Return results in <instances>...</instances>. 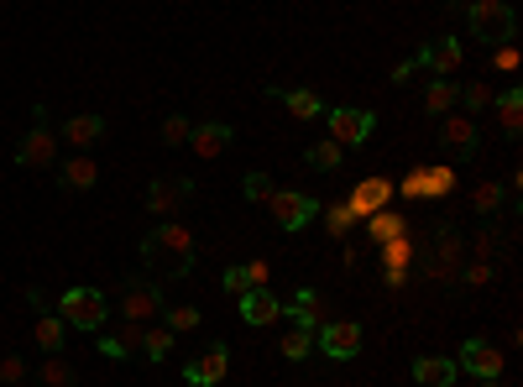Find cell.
<instances>
[{
	"label": "cell",
	"mask_w": 523,
	"mask_h": 387,
	"mask_svg": "<svg viewBox=\"0 0 523 387\" xmlns=\"http://www.w3.org/2000/svg\"><path fill=\"white\" fill-rule=\"evenodd\" d=\"M32 340L42 346V356H58L68 346V325L58 320V309H37V320H32Z\"/></svg>",
	"instance_id": "cell-21"
},
{
	"label": "cell",
	"mask_w": 523,
	"mask_h": 387,
	"mask_svg": "<svg viewBox=\"0 0 523 387\" xmlns=\"http://www.w3.org/2000/svg\"><path fill=\"white\" fill-rule=\"evenodd\" d=\"M461 372H471L476 382H487V377H503V351L492 346V340H482V335H471L466 346H461V361H456Z\"/></svg>",
	"instance_id": "cell-12"
},
{
	"label": "cell",
	"mask_w": 523,
	"mask_h": 387,
	"mask_svg": "<svg viewBox=\"0 0 523 387\" xmlns=\"http://www.w3.org/2000/svg\"><path fill=\"white\" fill-rule=\"evenodd\" d=\"M231 126L225 121H199V126H189V147L199 152V157H220L225 147H231Z\"/></svg>",
	"instance_id": "cell-20"
},
{
	"label": "cell",
	"mask_w": 523,
	"mask_h": 387,
	"mask_svg": "<svg viewBox=\"0 0 523 387\" xmlns=\"http://www.w3.org/2000/svg\"><path fill=\"white\" fill-rule=\"evenodd\" d=\"M325 121H330V136L340 147H361V142H372V131H377V116L372 110H356V105L325 110Z\"/></svg>",
	"instance_id": "cell-9"
},
{
	"label": "cell",
	"mask_w": 523,
	"mask_h": 387,
	"mask_svg": "<svg viewBox=\"0 0 523 387\" xmlns=\"http://www.w3.org/2000/svg\"><path fill=\"white\" fill-rule=\"evenodd\" d=\"M173 346H178V335H173L168 325H147V335H142V356H147V361H168Z\"/></svg>",
	"instance_id": "cell-29"
},
{
	"label": "cell",
	"mask_w": 523,
	"mask_h": 387,
	"mask_svg": "<svg viewBox=\"0 0 523 387\" xmlns=\"http://www.w3.org/2000/svg\"><path fill=\"white\" fill-rule=\"evenodd\" d=\"M283 320H293L299 330H320V325H325V304H320V293L304 288L299 299H293V304L283 309Z\"/></svg>",
	"instance_id": "cell-24"
},
{
	"label": "cell",
	"mask_w": 523,
	"mask_h": 387,
	"mask_svg": "<svg viewBox=\"0 0 523 387\" xmlns=\"http://www.w3.org/2000/svg\"><path fill=\"white\" fill-rule=\"evenodd\" d=\"M189 126H194L189 116H168L163 121V147H184L189 142Z\"/></svg>",
	"instance_id": "cell-37"
},
{
	"label": "cell",
	"mask_w": 523,
	"mask_h": 387,
	"mask_svg": "<svg viewBox=\"0 0 523 387\" xmlns=\"http://www.w3.org/2000/svg\"><path fill=\"white\" fill-rule=\"evenodd\" d=\"M272 100H283V110L293 121H314V116H325V100L314 95V89H272Z\"/></svg>",
	"instance_id": "cell-23"
},
{
	"label": "cell",
	"mask_w": 523,
	"mask_h": 387,
	"mask_svg": "<svg viewBox=\"0 0 523 387\" xmlns=\"http://www.w3.org/2000/svg\"><path fill=\"white\" fill-rule=\"evenodd\" d=\"M142 335H147V325L121 320L116 335H100V351H105L110 361H131V356H142Z\"/></svg>",
	"instance_id": "cell-19"
},
{
	"label": "cell",
	"mask_w": 523,
	"mask_h": 387,
	"mask_svg": "<svg viewBox=\"0 0 523 387\" xmlns=\"http://www.w3.org/2000/svg\"><path fill=\"white\" fill-rule=\"evenodd\" d=\"M456 95H461V84L429 79V89H424V110H429V116H450V110H456Z\"/></svg>",
	"instance_id": "cell-27"
},
{
	"label": "cell",
	"mask_w": 523,
	"mask_h": 387,
	"mask_svg": "<svg viewBox=\"0 0 523 387\" xmlns=\"http://www.w3.org/2000/svg\"><path fill=\"white\" fill-rule=\"evenodd\" d=\"M241 189H246V199H252V204H267V194L278 189V184H272L267 173H246V184H241Z\"/></svg>",
	"instance_id": "cell-39"
},
{
	"label": "cell",
	"mask_w": 523,
	"mask_h": 387,
	"mask_svg": "<svg viewBox=\"0 0 523 387\" xmlns=\"http://www.w3.org/2000/svg\"><path fill=\"white\" fill-rule=\"evenodd\" d=\"M419 178H424V199H445L450 189H456V168H450V163L419 168Z\"/></svg>",
	"instance_id": "cell-31"
},
{
	"label": "cell",
	"mask_w": 523,
	"mask_h": 387,
	"mask_svg": "<svg viewBox=\"0 0 523 387\" xmlns=\"http://www.w3.org/2000/svg\"><path fill=\"white\" fill-rule=\"evenodd\" d=\"M367 236L372 241H393V236H403V220L398 215H367Z\"/></svg>",
	"instance_id": "cell-35"
},
{
	"label": "cell",
	"mask_w": 523,
	"mask_h": 387,
	"mask_svg": "<svg viewBox=\"0 0 523 387\" xmlns=\"http://www.w3.org/2000/svg\"><path fill=\"white\" fill-rule=\"evenodd\" d=\"M440 152H450L456 163L482 152V126H476V116H440Z\"/></svg>",
	"instance_id": "cell-10"
},
{
	"label": "cell",
	"mask_w": 523,
	"mask_h": 387,
	"mask_svg": "<svg viewBox=\"0 0 523 387\" xmlns=\"http://www.w3.org/2000/svg\"><path fill=\"white\" fill-rule=\"evenodd\" d=\"M116 304H121V320H131V325H152V320H163V309H168L157 278H126L116 288Z\"/></svg>",
	"instance_id": "cell-6"
},
{
	"label": "cell",
	"mask_w": 523,
	"mask_h": 387,
	"mask_svg": "<svg viewBox=\"0 0 523 387\" xmlns=\"http://www.w3.org/2000/svg\"><path fill=\"white\" fill-rule=\"evenodd\" d=\"M142 262H147V272H157V283H184L199 262L194 231L178 220H157V231L142 236Z\"/></svg>",
	"instance_id": "cell-1"
},
{
	"label": "cell",
	"mask_w": 523,
	"mask_h": 387,
	"mask_svg": "<svg viewBox=\"0 0 523 387\" xmlns=\"http://www.w3.org/2000/svg\"><path fill=\"white\" fill-rule=\"evenodd\" d=\"M37 387H79L74 361H68L63 351H58V356H48V361H37Z\"/></svg>",
	"instance_id": "cell-26"
},
{
	"label": "cell",
	"mask_w": 523,
	"mask_h": 387,
	"mask_svg": "<svg viewBox=\"0 0 523 387\" xmlns=\"http://www.w3.org/2000/svg\"><path fill=\"white\" fill-rule=\"evenodd\" d=\"M403 194H414V199H424V178H419V168L403 178Z\"/></svg>",
	"instance_id": "cell-47"
},
{
	"label": "cell",
	"mask_w": 523,
	"mask_h": 387,
	"mask_svg": "<svg viewBox=\"0 0 523 387\" xmlns=\"http://www.w3.org/2000/svg\"><path fill=\"white\" fill-rule=\"evenodd\" d=\"M325 225H330V236H351L356 215L346 210V204H330V210H325Z\"/></svg>",
	"instance_id": "cell-38"
},
{
	"label": "cell",
	"mask_w": 523,
	"mask_h": 387,
	"mask_svg": "<svg viewBox=\"0 0 523 387\" xmlns=\"http://www.w3.org/2000/svg\"><path fill=\"white\" fill-rule=\"evenodd\" d=\"M414 382L419 387H456L461 382V367L450 356H419L414 361Z\"/></svg>",
	"instance_id": "cell-22"
},
{
	"label": "cell",
	"mask_w": 523,
	"mask_h": 387,
	"mask_svg": "<svg viewBox=\"0 0 523 387\" xmlns=\"http://www.w3.org/2000/svg\"><path fill=\"white\" fill-rule=\"evenodd\" d=\"M241 320L246 325H272V320H283V299H278V293H272V288H246L241 293Z\"/></svg>",
	"instance_id": "cell-18"
},
{
	"label": "cell",
	"mask_w": 523,
	"mask_h": 387,
	"mask_svg": "<svg viewBox=\"0 0 523 387\" xmlns=\"http://www.w3.org/2000/svg\"><path fill=\"white\" fill-rule=\"evenodd\" d=\"M278 351H283L288 361H304V356H314V330L288 325V330H283V340H278Z\"/></svg>",
	"instance_id": "cell-32"
},
{
	"label": "cell",
	"mask_w": 523,
	"mask_h": 387,
	"mask_svg": "<svg viewBox=\"0 0 523 387\" xmlns=\"http://www.w3.org/2000/svg\"><path fill=\"white\" fill-rule=\"evenodd\" d=\"M361 346H367V335H361L356 320H325L320 330H314V351H320L325 361H356Z\"/></svg>",
	"instance_id": "cell-7"
},
{
	"label": "cell",
	"mask_w": 523,
	"mask_h": 387,
	"mask_svg": "<svg viewBox=\"0 0 523 387\" xmlns=\"http://www.w3.org/2000/svg\"><path fill=\"white\" fill-rule=\"evenodd\" d=\"M461 257H466V236L456 231V220H440L435 241H429V252H424V272L435 283H456L461 278Z\"/></svg>",
	"instance_id": "cell-4"
},
{
	"label": "cell",
	"mask_w": 523,
	"mask_h": 387,
	"mask_svg": "<svg viewBox=\"0 0 523 387\" xmlns=\"http://www.w3.org/2000/svg\"><path fill=\"white\" fill-rule=\"evenodd\" d=\"M304 163H309V168H320V173H335L340 163H346V147H340L335 136H325V142H314V147L304 152Z\"/></svg>",
	"instance_id": "cell-28"
},
{
	"label": "cell",
	"mask_w": 523,
	"mask_h": 387,
	"mask_svg": "<svg viewBox=\"0 0 523 387\" xmlns=\"http://www.w3.org/2000/svg\"><path fill=\"white\" fill-rule=\"evenodd\" d=\"M414 74H419V63H414V58H408V63H398V68H393V74H388V84L398 89V84H408V79H414Z\"/></svg>",
	"instance_id": "cell-45"
},
{
	"label": "cell",
	"mask_w": 523,
	"mask_h": 387,
	"mask_svg": "<svg viewBox=\"0 0 523 387\" xmlns=\"http://www.w3.org/2000/svg\"><path fill=\"white\" fill-rule=\"evenodd\" d=\"M16 168H58V131L48 121V105H32V126L16 142Z\"/></svg>",
	"instance_id": "cell-3"
},
{
	"label": "cell",
	"mask_w": 523,
	"mask_h": 387,
	"mask_svg": "<svg viewBox=\"0 0 523 387\" xmlns=\"http://www.w3.org/2000/svg\"><path fill=\"white\" fill-rule=\"evenodd\" d=\"M225 372H231V346H225V340H215L204 356L184 361V382H189V387H215Z\"/></svg>",
	"instance_id": "cell-13"
},
{
	"label": "cell",
	"mask_w": 523,
	"mask_h": 387,
	"mask_svg": "<svg viewBox=\"0 0 523 387\" xmlns=\"http://www.w3.org/2000/svg\"><path fill=\"white\" fill-rule=\"evenodd\" d=\"M503 204H508V189H503V184H492V178L471 189V210H476V215H487V220H492L497 210H503Z\"/></svg>",
	"instance_id": "cell-30"
},
{
	"label": "cell",
	"mask_w": 523,
	"mask_h": 387,
	"mask_svg": "<svg viewBox=\"0 0 523 387\" xmlns=\"http://www.w3.org/2000/svg\"><path fill=\"white\" fill-rule=\"evenodd\" d=\"M393 199V184L388 178H361V184L351 189V199H346V210L356 215V220H367V215H382V204Z\"/></svg>",
	"instance_id": "cell-17"
},
{
	"label": "cell",
	"mask_w": 523,
	"mask_h": 387,
	"mask_svg": "<svg viewBox=\"0 0 523 387\" xmlns=\"http://www.w3.org/2000/svg\"><path fill=\"white\" fill-rule=\"evenodd\" d=\"M267 262H246V283H252V288H267Z\"/></svg>",
	"instance_id": "cell-46"
},
{
	"label": "cell",
	"mask_w": 523,
	"mask_h": 387,
	"mask_svg": "<svg viewBox=\"0 0 523 387\" xmlns=\"http://www.w3.org/2000/svg\"><path fill=\"white\" fill-rule=\"evenodd\" d=\"M487 53H492L497 74H518V42H497V48H487Z\"/></svg>",
	"instance_id": "cell-36"
},
{
	"label": "cell",
	"mask_w": 523,
	"mask_h": 387,
	"mask_svg": "<svg viewBox=\"0 0 523 387\" xmlns=\"http://www.w3.org/2000/svg\"><path fill=\"white\" fill-rule=\"evenodd\" d=\"M189 194H194L189 178H152V184H147V215L173 220V215L189 204Z\"/></svg>",
	"instance_id": "cell-11"
},
{
	"label": "cell",
	"mask_w": 523,
	"mask_h": 387,
	"mask_svg": "<svg viewBox=\"0 0 523 387\" xmlns=\"http://www.w3.org/2000/svg\"><path fill=\"white\" fill-rule=\"evenodd\" d=\"M482 387H503V377H487V382H482Z\"/></svg>",
	"instance_id": "cell-48"
},
{
	"label": "cell",
	"mask_w": 523,
	"mask_h": 387,
	"mask_svg": "<svg viewBox=\"0 0 523 387\" xmlns=\"http://www.w3.org/2000/svg\"><path fill=\"white\" fill-rule=\"evenodd\" d=\"M267 210H272V220H278L283 231H304V225L320 215V199L304 194V189H272L267 194Z\"/></svg>",
	"instance_id": "cell-8"
},
{
	"label": "cell",
	"mask_w": 523,
	"mask_h": 387,
	"mask_svg": "<svg viewBox=\"0 0 523 387\" xmlns=\"http://www.w3.org/2000/svg\"><path fill=\"white\" fill-rule=\"evenodd\" d=\"M471 252H476V262H492V252H497V231H492V225H482V231H476Z\"/></svg>",
	"instance_id": "cell-42"
},
{
	"label": "cell",
	"mask_w": 523,
	"mask_h": 387,
	"mask_svg": "<svg viewBox=\"0 0 523 387\" xmlns=\"http://www.w3.org/2000/svg\"><path fill=\"white\" fill-rule=\"evenodd\" d=\"M199 320H204V314H199L194 304H173V309H163V325H168L173 335H189V330H199Z\"/></svg>",
	"instance_id": "cell-33"
},
{
	"label": "cell",
	"mask_w": 523,
	"mask_h": 387,
	"mask_svg": "<svg viewBox=\"0 0 523 387\" xmlns=\"http://www.w3.org/2000/svg\"><path fill=\"white\" fill-rule=\"evenodd\" d=\"M58 142H68L74 152H89L105 142V116H95V110H79V116H68L58 126Z\"/></svg>",
	"instance_id": "cell-14"
},
{
	"label": "cell",
	"mask_w": 523,
	"mask_h": 387,
	"mask_svg": "<svg viewBox=\"0 0 523 387\" xmlns=\"http://www.w3.org/2000/svg\"><path fill=\"white\" fill-rule=\"evenodd\" d=\"M492 84L487 79H471V84H461V95H456V105H466V110H492Z\"/></svg>",
	"instance_id": "cell-34"
},
{
	"label": "cell",
	"mask_w": 523,
	"mask_h": 387,
	"mask_svg": "<svg viewBox=\"0 0 523 387\" xmlns=\"http://www.w3.org/2000/svg\"><path fill=\"white\" fill-rule=\"evenodd\" d=\"M461 11H466V27H471V37L482 42V48L513 42V32H518V16H513L508 0H466Z\"/></svg>",
	"instance_id": "cell-2"
},
{
	"label": "cell",
	"mask_w": 523,
	"mask_h": 387,
	"mask_svg": "<svg viewBox=\"0 0 523 387\" xmlns=\"http://www.w3.org/2000/svg\"><path fill=\"white\" fill-rule=\"evenodd\" d=\"M58 320L63 325H74L84 335H100L105 320H110V299L100 288H68L63 299H58Z\"/></svg>",
	"instance_id": "cell-5"
},
{
	"label": "cell",
	"mask_w": 523,
	"mask_h": 387,
	"mask_svg": "<svg viewBox=\"0 0 523 387\" xmlns=\"http://www.w3.org/2000/svg\"><path fill=\"white\" fill-rule=\"evenodd\" d=\"M461 58H466V48H461V37H435V42H429V48L414 58L419 68H429V74H435V79H450V74H456V68H461Z\"/></svg>",
	"instance_id": "cell-15"
},
{
	"label": "cell",
	"mask_w": 523,
	"mask_h": 387,
	"mask_svg": "<svg viewBox=\"0 0 523 387\" xmlns=\"http://www.w3.org/2000/svg\"><path fill=\"white\" fill-rule=\"evenodd\" d=\"M220 288L231 293V299H241V293L252 288V283H246V267H225V272H220Z\"/></svg>",
	"instance_id": "cell-43"
},
{
	"label": "cell",
	"mask_w": 523,
	"mask_h": 387,
	"mask_svg": "<svg viewBox=\"0 0 523 387\" xmlns=\"http://www.w3.org/2000/svg\"><path fill=\"white\" fill-rule=\"evenodd\" d=\"M382 257H388V267H398V272H403V262L414 257V246H408L403 236H393V241H382Z\"/></svg>",
	"instance_id": "cell-41"
},
{
	"label": "cell",
	"mask_w": 523,
	"mask_h": 387,
	"mask_svg": "<svg viewBox=\"0 0 523 387\" xmlns=\"http://www.w3.org/2000/svg\"><path fill=\"white\" fill-rule=\"evenodd\" d=\"M58 184L68 189V194H89L100 184V163L89 152H68L63 163H58Z\"/></svg>",
	"instance_id": "cell-16"
},
{
	"label": "cell",
	"mask_w": 523,
	"mask_h": 387,
	"mask_svg": "<svg viewBox=\"0 0 523 387\" xmlns=\"http://www.w3.org/2000/svg\"><path fill=\"white\" fill-rule=\"evenodd\" d=\"M461 283H466V288H487V283H492V262H471V267H461Z\"/></svg>",
	"instance_id": "cell-44"
},
{
	"label": "cell",
	"mask_w": 523,
	"mask_h": 387,
	"mask_svg": "<svg viewBox=\"0 0 523 387\" xmlns=\"http://www.w3.org/2000/svg\"><path fill=\"white\" fill-rule=\"evenodd\" d=\"M492 110H497V126H503V136H518L523 131V89L518 84L503 89V95L492 100Z\"/></svg>",
	"instance_id": "cell-25"
},
{
	"label": "cell",
	"mask_w": 523,
	"mask_h": 387,
	"mask_svg": "<svg viewBox=\"0 0 523 387\" xmlns=\"http://www.w3.org/2000/svg\"><path fill=\"white\" fill-rule=\"evenodd\" d=\"M16 382H27V361H21V356H0V387H16Z\"/></svg>",
	"instance_id": "cell-40"
}]
</instances>
